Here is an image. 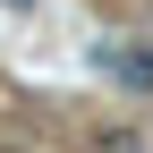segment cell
Returning <instances> with one entry per match:
<instances>
[{
	"label": "cell",
	"mask_w": 153,
	"mask_h": 153,
	"mask_svg": "<svg viewBox=\"0 0 153 153\" xmlns=\"http://www.w3.org/2000/svg\"><path fill=\"white\" fill-rule=\"evenodd\" d=\"M9 9H34V0H9Z\"/></svg>",
	"instance_id": "2"
},
{
	"label": "cell",
	"mask_w": 153,
	"mask_h": 153,
	"mask_svg": "<svg viewBox=\"0 0 153 153\" xmlns=\"http://www.w3.org/2000/svg\"><path fill=\"white\" fill-rule=\"evenodd\" d=\"M102 68L128 94H153V43H102Z\"/></svg>",
	"instance_id": "1"
}]
</instances>
